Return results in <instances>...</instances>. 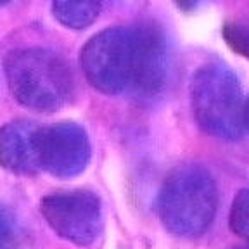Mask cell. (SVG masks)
Listing matches in <instances>:
<instances>
[{"label": "cell", "instance_id": "12", "mask_svg": "<svg viewBox=\"0 0 249 249\" xmlns=\"http://www.w3.org/2000/svg\"><path fill=\"white\" fill-rule=\"evenodd\" d=\"M0 249H18L14 220L4 206H0Z\"/></svg>", "mask_w": 249, "mask_h": 249}, {"label": "cell", "instance_id": "1", "mask_svg": "<svg viewBox=\"0 0 249 249\" xmlns=\"http://www.w3.org/2000/svg\"><path fill=\"white\" fill-rule=\"evenodd\" d=\"M218 208V189L213 175L199 164H183L164 180L158 211L168 232L196 237L211 227Z\"/></svg>", "mask_w": 249, "mask_h": 249}, {"label": "cell", "instance_id": "8", "mask_svg": "<svg viewBox=\"0 0 249 249\" xmlns=\"http://www.w3.org/2000/svg\"><path fill=\"white\" fill-rule=\"evenodd\" d=\"M38 130L36 123L26 120L11 121L0 128V166L16 175L38 173Z\"/></svg>", "mask_w": 249, "mask_h": 249}, {"label": "cell", "instance_id": "13", "mask_svg": "<svg viewBox=\"0 0 249 249\" xmlns=\"http://www.w3.org/2000/svg\"><path fill=\"white\" fill-rule=\"evenodd\" d=\"M204 0H173V4L177 5V7L180 9V11H194L196 7H197L199 4H202Z\"/></svg>", "mask_w": 249, "mask_h": 249}, {"label": "cell", "instance_id": "6", "mask_svg": "<svg viewBox=\"0 0 249 249\" xmlns=\"http://www.w3.org/2000/svg\"><path fill=\"white\" fill-rule=\"evenodd\" d=\"M90 140L85 130L76 123L40 126L38 158L40 168L57 178L80 175L90 161Z\"/></svg>", "mask_w": 249, "mask_h": 249}, {"label": "cell", "instance_id": "7", "mask_svg": "<svg viewBox=\"0 0 249 249\" xmlns=\"http://www.w3.org/2000/svg\"><path fill=\"white\" fill-rule=\"evenodd\" d=\"M135 31V68L132 90L142 97H154L164 90L170 78V49L163 31L152 23L139 24Z\"/></svg>", "mask_w": 249, "mask_h": 249}, {"label": "cell", "instance_id": "9", "mask_svg": "<svg viewBox=\"0 0 249 249\" xmlns=\"http://www.w3.org/2000/svg\"><path fill=\"white\" fill-rule=\"evenodd\" d=\"M102 0H52V12L62 26L83 30L97 19Z\"/></svg>", "mask_w": 249, "mask_h": 249}, {"label": "cell", "instance_id": "2", "mask_svg": "<svg viewBox=\"0 0 249 249\" xmlns=\"http://www.w3.org/2000/svg\"><path fill=\"white\" fill-rule=\"evenodd\" d=\"M11 93L24 107L51 113L73 95V74L59 54L47 49H19L5 57Z\"/></svg>", "mask_w": 249, "mask_h": 249}, {"label": "cell", "instance_id": "11", "mask_svg": "<svg viewBox=\"0 0 249 249\" xmlns=\"http://www.w3.org/2000/svg\"><path fill=\"white\" fill-rule=\"evenodd\" d=\"M222 36L233 52L249 59V26L241 23H227L222 28Z\"/></svg>", "mask_w": 249, "mask_h": 249}, {"label": "cell", "instance_id": "14", "mask_svg": "<svg viewBox=\"0 0 249 249\" xmlns=\"http://www.w3.org/2000/svg\"><path fill=\"white\" fill-rule=\"evenodd\" d=\"M244 128L249 130V99L244 104Z\"/></svg>", "mask_w": 249, "mask_h": 249}, {"label": "cell", "instance_id": "10", "mask_svg": "<svg viewBox=\"0 0 249 249\" xmlns=\"http://www.w3.org/2000/svg\"><path fill=\"white\" fill-rule=\"evenodd\" d=\"M229 223L235 235L249 241V189H242L233 197Z\"/></svg>", "mask_w": 249, "mask_h": 249}, {"label": "cell", "instance_id": "15", "mask_svg": "<svg viewBox=\"0 0 249 249\" xmlns=\"http://www.w3.org/2000/svg\"><path fill=\"white\" fill-rule=\"evenodd\" d=\"M7 2H9V0H0V5H5Z\"/></svg>", "mask_w": 249, "mask_h": 249}, {"label": "cell", "instance_id": "16", "mask_svg": "<svg viewBox=\"0 0 249 249\" xmlns=\"http://www.w3.org/2000/svg\"><path fill=\"white\" fill-rule=\"evenodd\" d=\"M239 249H249V248H239Z\"/></svg>", "mask_w": 249, "mask_h": 249}, {"label": "cell", "instance_id": "4", "mask_svg": "<svg viewBox=\"0 0 249 249\" xmlns=\"http://www.w3.org/2000/svg\"><path fill=\"white\" fill-rule=\"evenodd\" d=\"M80 64L93 89L116 95L132 89L135 68V31L133 28H107L87 42Z\"/></svg>", "mask_w": 249, "mask_h": 249}, {"label": "cell", "instance_id": "5", "mask_svg": "<svg viewBox=\"0 0 249 249\" xmlns=\"http://www.w3.org/2000/svg\"><path fill=\"white\" fill-rule=\"evenodd\" d=\"M40 211L59 237L90 246L102 230L101 199L90 191L55 192L40 202Z\"/></svg>", "mask_w": 249, "mask_h": 249}, {"label": "cell", "instance_id": "3", "mask_svg": "<svg viewBox=\"0 0 249 249\" xmlns=\"http://www.w3.org/2000/svg\"><path fill=\"white\" fill-rule=\"evenodd\" d=\"M192 113L208 135L237 140L244 132V97L237 76L223 62L201 66L191 82Z\"/></svg>", "mask_w": 249, "mask_h": 249}]
</instances>
